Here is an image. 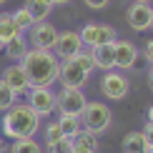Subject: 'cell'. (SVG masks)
Masks as SVG:
<instances>
[{"label":"cell","instance_id":"27","mask_svg":"<svg viewBox=\"0 0 153 153\" xmlns=\"http://www.w3.org/2000/svg\"><path fill=\"white\" fill-rule=\"evenodd\" d=\"M83 3L88 5V8H93V10H103L111 5V0H83Z\"/></svg>","mask_w":153,"mask_h":153},{"label":"cell","instance_id":"30","mask_svg":"<svg viewBox=\"0 0 153 153\" xmlns=\"http://www.w3.org/2000/svg\"><path fill=\"white\" fill-rule=\"evenodd\" d=\"M148 88H151V91H153V65L148 68Z\"/></svg>","mask_w":153,"mask_h":153},{"label":"cell","instance_id":"34","mask_svg":"<svg viewBox=\"0 0 153 153\" xmlns=\"http://www.w3.org/2000/svg\"><path fill=\"white\" fill-rule=\"evenodd\" d=\"M65 3H71V0H55V5H65Z\"/></svg>","mask_w":153,"mask_h":153},{"label":"cell","instance_id":"35","mask_svg":"<svg viewBox=\"0 0 153 153\" xmlns=\"http://www.w3.org/2000/svg\"><path fill=\"white\" fill-rule=\"evenodd\" d=\"M136 3H148V5H151V3H153V0H136Z\"/></svg>","mask_w":153,"mask_h":153},{"label":"cell","instance_id":"26","mask_svg":"<svg viewBox=\"0 0 153 153\" xmlns=\"http://www.w3.org/2000/svg\"><path fill=\"white\" fill-rule=\"evenodd\" d=\"M48 153H71V138H58L55 143L45 146Z\"/></svg>","mask_w":153,"mask_h":153},{"label":"cell","instance_id":"37","mask_svg":"<svg viewBox=\"0 0 153 153\" xmlns=\"http://www.w3.org/2000/svg\"><path fill=\"white\" fill-rule=\"evenodd\" d=\"M151 30H153V18H151Z\"/></svg>","mask_w":153,"mask_h":153},{"label":"cell","instance_id":"9","mask_svg":"<svg viewBox=\"0 0 153 153\" xmlns=\"http://www.w3.org/2000/svg\"><path fill=\"white\" fill-rule=\"evenodd\" d=\"M28 33H30V35H28L30 48H38V50H53L55 38H58V30H55L48 20H43V23H33V28H30Z\"/></svg>","mask_w":153,"mask_h":153},{"label":"cell","instance_id":"14","mask_svg":"<svg viewBox=\"0 0 153 153\" xmlns=\"http://www.w3.org/2000/svg\"><path fill=\"white\" fill-rule=\"evenodd\" d=\"M113 43H103V45L91 48L95 68H100V71H116V50H113Z\"/></svg>","mask_w":153,"mask_h":153},{"label":"cell","instance_id":"5","mask_svg":"<svg viewBox=\"0 0 153 153\" xmlns=\"http://www.w3.org/2000/svg\"><path fill=\"white\" fill-rule=\"evenodd\" d=\"M28 105L40 118H48L58 111V93L53 88H30L28 91Z\"/></svg>","mask_w":153,"mask_h":153},{"label":"cell","instance_id":"28","mask_svg":"<svg viewBox=\"0 0 153 153\" xmlns=\"http://www.w3.org/2000/svg\"><path fill=\"white\" fill-rule=\"evenodd\" d=\"M143 58L148 60V65H153V38L146 43V48H143Z\"/></svg>","mask_w":153,"mask_h":153},{"label":"cell","instance_id":"38","mask_svg":"<svg viewBox=\"0 0 153 153\" xmlns=\"http://www.w3.org/2000/svg\"><path fill=\"white\" fill-rule=\"evenodd\" d=\"M146 153H153V148H148V151H146Z\"/></svg>","mask_w":153,"mask_h":153},{"label":"cell","instance_id":"33","mask_svg":"<svg viewBox=\"0 0 153 153\" xmlns=\"http://www.w3.org/2000/svg\"><path fill=\"white\" fill-rule=\"evenodd\" d=\"M8 148H5V143H3V138H0V153H5Z\"/></svg>","mask_w":153,"mask_h":153},{"label":"cell","instance_id":"17","mask_svg":"<svg viewBox=\"0 0 153 153\" xmlns=\"http://www.w3.org/2000/svg\"><path fill=\"white\" fill-rule=\"evenodd\" d=\"M148 151V143H146L143 131H131L126 133L123 143H120V153H146Z\"/></svg>","mask_w":153,"mask_h":153},{"label":"cell","instance_id":"24","mask_svg":"<svg viewBox=\"0 0 153 153\" xmlns=\"http://www.w3.org/2000/svg\"><path fill=\"white\" fill-rule=\"evenodd\" d=\"M73 60L78 63V65H80L85 73H93V71H95V60H93V53H91V50H85V48H83V50H80L78 55H75Z\"/></svg>","mask_w":153,"mask_h":153},{"label":"cell","instance_id":"8","mask_svg":"<svg viewBox=\"0 0 153 153\" xmlns=\"http://www.w3.org/2000/svg\"><path fill=\"white\" fill-rule=\"evenodd\" d=\"M83 48H85V45H83L78 30H63V33H58V38H55L53 53L58 55L60 60H73Z\"/></svg>","mask_w":153,"mask_h":153},{"label":"cell","instance_id":"20","mask_svg":"<svg viewBox=\"0 0 153 153\" xmlns=\"http://www.w3.org/2000/svg\"><path fill=\"white\" fill-rule=\"evenodd\" d=\"M25 8H28V13H30V18H33L35 23H43L45 18L50 15V5H45V3H40V0H25Z\"/></svg>","mask_w":153,"mask_h":153},{"label":"cell","instance_id":"12","mask_svg":"<svg viewBox=\"0 0 153 153\" xmlns=\"http://www.w3.org/2000/svg\"><path fill=\"white\" fill-rule=\"evenodd\" d=\"M0 80H3L15 95H23V93L30 91V80H28V75H25V71H23L20 63H13V65H8V68L3 71V78H0Z\"/></svg>","mask_w":153,"mask_h":153},{"label":"cell","instance_id":"11","mask_svg":"<svg viewBox=\"0 0 153 153\" xmlns=\"http://www.w3.org/2000/svg\"><path fill=\"white\" fill-rule=\"evenodd\" d=\"M91 78V73H85L75 60H60V73L58 80L63 88H83Z\"/></svg>","mask_w":153,"mask_h":153},{"label":"cell","instance_id":"4","mask_svg":"<svg viewBox=\"0 0 153 153\" xmlns=\"http://www.w3.org/2000/svg\"><path fill=\"white\" fill-rule=\"evenodd\" d=\"M100 93L108 100H123L131 93V78L123 71H105V75L100 78Z\"/></svg>","mask_w":153,"mask_h":153},{"label":"cell","instance_id":"36","mask_svg":"<svg viewBox=\"0 0 153 153\" xmlns=\"http://www.w3.org/2000/svg\"><path fill=\"white\" fill-rule=\"evenodd\" d=\"M5 3H8V0H0V5H5Z\"/></svg>","mask_w":153,"mask_h":153},{"label":"cell","instance_id":"6","mask_svg":"<svg viewBox=\"0 0 153 153\" xmlns=\"http://www.w3.org/2000/svg\"><path fill=\"white\" fill-rule=\"evenodd\" d=\"M88 98L83 93V88H63L58 93V113L60 116H78L85 111Z\"/></svg>","mask_w":153,"mask_h":153},{"label":"cell","instance_id":"10","mask_svg":"<svg viewBox=\"0 0 153 153\" xmlns=\"http://www.w3.org/2000/svg\"><path fill=\"white\" fill-rule=\"evenodd\" d=\"M151 18H153V8L148 3H133L128 5V10H126V20L128 25L136 33H146V30H151Z\"/></svg>","mask_w":153,"mask_h":153},{"label":"cell","instance_id":"21","mask_svg":"<svg viewBox=\"0 0 153 153\" xmlns=\"http://www.w3.org/2000/svg\"><path fill=\"white\" fill-rule=\"evenodd\" d=\"M10 153H43V148L35 138H18V141H13Z\"/></svg>","mask_w":153,"mask_h":153},{"label":"cell","instance_id":"22","mask_svg":"<svg viewBox=\"0 0 153 153\" xmlns=\"http://www.w3.org/2000/svg\"><path fill=\"white\" fill-rule=\"evenodd\" d=\"M10 15H13V23H15V28L20 30V33L30 30V28H33V23H35L33 18H30V13H28V8H25V5H23V8H18V10H13Z\"/></svg>","mask_w":153,"mask_h":153},{"label":"cell","instance_id":"32","mask_svg":"<svg viewBox=\"0 0 153 153\" xmlns=\"http://www.w3.org/2000/svg\"><path fill=\"white\" fill-rule=\"evenodd\" d=\"M40 3H45V5H50V8H55V0H40Z\"/></svg>","mask_w":153,"mask_h":153},{"label":"cell","instance_id":"1","mask_svg":"<svg viewBox=\"0 0 153 153\" xmlns=\"http://www.w3.org/2000/svg\"><path fill=\"white\" fill-rule=\"evenodd\" d=\"M25 75L30 80V88H53L60 73V58L53 50H38L30 48L20 60Z\"/></svg>","mask_w":153,"mask_h":153},{"label":"cell","instance_id":"15","mask_svg":"<svg viewBox=\"0 0 153 153\" xmlns=\"http://www.w3.org/2000/svg\"><path fill=\"white\" fill-rule=\"evenodd\" d=\"M98 151V136L88 131H80L75 138H71V153H95Z\"/></svg>","mask_w":153,"mask_h":153},{"label":"cell","instance_id":"16","mask_svg":"<svg viewBox=\"0 0 153 153\" xmlns=\"http://www.w3.org/2000/svg\"><path fill=\"white\" fill-rule=\"evenodd\" d=\"M3 50H5V55H8L10 60L20 63V60H23V55L30 50V43H28V38H25L23 33H18L13 40H8V43L3 45Z\"/></svg>","mask_w":153,"mask_h":153},{"label":"cell","instance_id":"31","mask_svg":"<svg viewBox=\"0 0 153 153\" xmlns=\"http://www.w3.org/2000/svg\"><path fill=\"white\" fill-rule=\"evenodd\" d=\"M146 118H148V123H153V105L148 108V113H146Z\"/></svg>","mask_w":153,"mask_h":153},{"label":"cell","instance_id":"13","mask_svg":"<svg viewBox=\"0 0 153 153\" xmlns=\"http://www.w3.org/2000/svg\"><path fill=\"white\" fill-rule=\"evenodd\" d=\"M113 50H116V68L118 71H131V68L138 65V48L131 40H118L116 38Z\"/></svg>","mask_w":153,"mask_h":153},{"label":"cell","instance_id":"3","mask_svg":"<svg viewBox=\"0 0 153 153\" xmlns=\"http://www.w3.org/2000/svg\"><path fill=\"white\" fill-rule=\"evenodd\" d=\"M111 123H113L111 108H108L105 103H100V100H93V103L88 100L85 111L80 113V126H83V131L95 133V136H103V133L111 128Z\"/></svg>","mask_w":153,"mask_h":153},{"label":"cell","instance_id":"2","mask_svg":"<svg viewBox=\"0 0 153 153\" xmlns=\"http://www.w3.org/2000/svg\"><path fill=\"white\" fill-rule=\"evenodd\" d=\"M40 128V116L28 103H15L3 116V133L13 141L18 138H33Z\"/></svg>","mask_w":153,"mask_h":153},{"label":"cell","instance_id":"29","mask_svg":"<svg viewBox=\"0 0 153 153\" xmlns=\"http://www.w3.org/2000/svg\"><path fill=\"white\" fill-rule=\"evenodd\" d=\"M143 136H146V143H148V148H153V123H148L143 128Z\"/></svg>","mask_w":153,"mask_h":153},{"label":"cell","instance_id":"19","mask_svg":"<svg viewBox=\"0 0 153 153\" xmlns=\"http://www.w3.org/2000/svg\"><path fill=\"white\" fill-rule=\"evenodd\" d=\"M20 30L15 28V23H13V15L10 13H0V48L5 45L8 40H13Z\"/></svg>","mask_w":153,"mask_h":153},{"label":"cell","instance_id":"25","mask_svg":"<svg viewBox=\"0 0 153 153\" xmlns=\"http://www.w3.org/2000/svg\"><path fill=\"white\" fill-rule=\"evenodd\" d=\"M43 138H45V146H50V143H55L58 138H63V133H60V128H58V123H48L45 126V131H43Z\"/></svg>","mask_w":153,"mask_h":153},{"label":"cell","instance_id":"18","mask_svg":"<svg viewBox=\"0 0 153 153\" xmlns=\"http://www.w3.org/2000/svg\"><path fill=\"white\" fill-rule=\"evenodd\" d=\"M58 128L63 133V138H75L78 133L83 131V126H80V118L78 116H58Z\"/></svg>","mask_w":153,"mask_h":153},{"label":"cell","instance_id":"23","mask_svg":"<svg viewBox=\"0 0 153 153\" xmlns=\"http://www.w3.org/2000/svg\"><path fill=\"white\" fill-rule=\"evenodd\" d=\"M18 103V95L10 91L8 85H5L3 80H0V113H5V111H10L13 105Z\"/></svg>","mask_w":153,"mask_h":153},{"label":"cell","instance_id":"7","mask_svg":"<svg viewBox=\"0 0 153 153\" xmlns=\"http://www.w3.org/2000/svg\"><path fill=\"white\" fill-rule=\"evenodd\" d=\"M78 35H80L83 45H88V48L103 45V43H113L118 38L116 28H113V25H105V23H85Z\"/></svg>","mask_w":153,"mask_h":153}]
</instances>
